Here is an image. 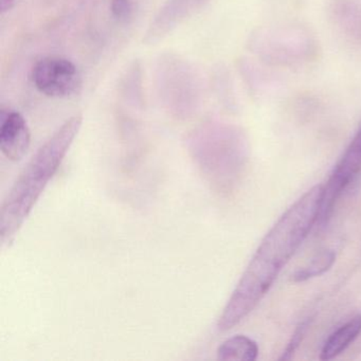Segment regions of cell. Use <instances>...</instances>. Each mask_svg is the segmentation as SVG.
Returning a JSON list of instances; mask_svg holds the SVG:
<instances>
[{
  "instance_id": "9",
  "label": "cell",
  "mask_w": 361,
  "mask_h": 361,
  "mask_svg": "<svg viewBox=\"0 0 361 361\" xmlns=\"http://www.w3.org/2000/svg\"><path fill=\"white\" fill-rule=\"evenodd\" d=\"M310 320L307 319V320L303 321V322L297 327L295 333H293V337H291L290 341L287 344L286 348H285L280 360H289V359H291V357H293V355L295 354V350H298L300 344H301L302 340L305 337L308 327H310Z\"/></svg>"
},
{
  "instance_id": "6",
  "label": "cell",
  "mask_w": 361,
  "mask_h": 361,
  "mask_svg": "<svg viewBox=\"0 0 361 361\" xmlns=\"http://www.w3.org/2000/svg\"><path fill=\"white\" fill-rule=\"evenodd\" d=\"M360 333L361 314H358L329 336L321 350V360H331L341 354Z\"/></svg>"
},
{
  "instance_id": "3",
  "label": "cell",
  "mask_w": 361,
  "mask_h": 361,
  "mask_svg": "<svg viewBox=\"0 0 361 361\" xmlns=\"http://www.w3.org/2000/svg\"><path fill=\"white\" fill-rule=\"evenodd\" d=\"M32 81L37 90L49 98H73L83 87L78 67L60 56H47L37 61L32 68Z\"/></svg>"
},
{
  "instance_id": "1",
  "label": "cell",
  "mask_w": 361,
  "mask_h": 361,
  "mask_svg": "<svg viewBox=\"0 0 361 361\" xmlns=\"http://www.w3.org/2000/svg\"><path fill=\"white\" fill-rule=\"evenodd\" d=\"M322 194V185L308 190L266 234L219 317V331L238 325L265 297L281 270L318 223Z\"/></svg>"
},
{
  "instance_id": "11",
  "label": "cell",
  "mask_w": 361,
  "mask_h": 361,
  "mask_svg": "<svg viewBox=\"0 0 361 361\" xmlns=\"http://www.w3.org/2000/svg\"><path fill=\"white\" fill-rule=\"evenodd\" d=\"M16 5V0H0V12L6 13L9 12Z\"/></svg>"
},
{
  "instance_id": "10",
  "label": "cell",
  "mask_w": 361,
  "mask_h": 361,
  "mask_svg": "<svg viewBox=\"0 0 361 361\" xmlns=\"http://www.w3.org/2000/svg\"><path fill=\"white\" fill-rule=\"evenodd\" d=\"M111 11L117 20L126 22L132 18V1L130 0H111Z\"/></svg>"
},
{
  "instance_id": "5",
  "label": "cell",
  "mask_w": 361,
  "mask_h": 361,
  "mask_svg": "<svg viewBox=\"0 0 361 361\" xmlns=\"http://www.w3.org/2000/svg\"><path fill=\"white\" fill-rule=\"evenodd\" d=\"M31 134L18 111H0V149L11 161H20L30 147Z\"/></svg>"
},
{
  "instance_id": "8",
  "label": "cell",
  "mask_w": 361,
  "mask_h": 361,
  "mask_svg": "<svg viewBox=\"0 0 361 361\" xmlns=\"http://www.w3.org/2000/svg\"><path fill=\"white\" fill-rule=\"evenodd\" d=\"M336 261V253L333 250H323L317 253L312 261L304 266V267L298 269L295 274L291 276V280L295 283L305 282L310 279L316 278L321 274L331 269Z\"/></svg>"
},
{
  "instance_id": "7",
  "label": "cell",
  "mask_w": 361,
  "mask_h": 361,
  "mask_svg": "<svg viewBox=\"0 0 361 361\" xmlns=\"http://www.w3.org/2000/svg\"><path fill=\"white\" fill-rule=\"evenodd\" d=\"M257 344L250 338L243 335L229 338L217 350V359L223 361H253L257 358Z\"/></svg>"
},
{
  "instance_id": "2",
  "label": "cell",
  "mask_w": 361,
  "mask_h": 361,
  "mask_svg": "<svg viewBox=\"0 0 361 361\" xmlns=\"http://www.w3.org/2000/svg\"><path fill=\"white\" fill-rule=\"evenodd\" d=\"M83 122L82 115L69 118L32 156L0 208V238L9 243L24 224L50 179L73 145Z\"/></svg>"
},
{
  "instance_id": "4",
  "label": "cell",
  "mask_w": 361,
  "mask_h": 361,
  "mask_svg": "<svg viewBox=\"0 0 361 361\" xmlns=\"http://www.w3.org/2000/svg\"><path fill=\"white\" fill-rule=\"evenodd\" d=\"M361 171V128L334 169L326 185H323L319 223L325 225L331 219L338 200Z\"/></svg>"
}]
</instances>
